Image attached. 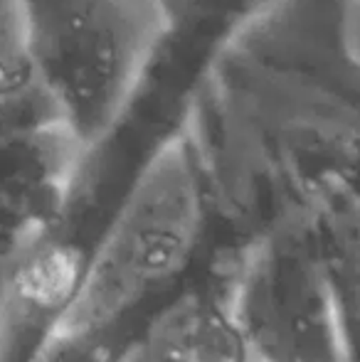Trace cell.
<instances>
[{"instance_id":"obj_1","label":"cell","mask_w":360,"mask_h":362,"mask_svg":"<svg viewBox=\"0 0 360 362\" xmlns=\"http://www.w3.org/2000/svg\"><path fill=\"white\" fill-rule=\"evenodd\" d=\"M37 91L91 148L124 116L156 37L168 25L153 0H15Z\"/></svg>"},{"instance_id":"obj_2","label":"cell","mask_w":360,"mask_h":362,"mask_svg":"<svg viewBox=\"0 0 360 362\" xmlns=\"http://www.w3.org/2000/svg\"><path fill=\"white\" fill-rule=\"evenodd\" d=\"M47 104L25 54L15 0H0V114ZM50 106V104H47Z\"/></svg>"}]
</instances>
